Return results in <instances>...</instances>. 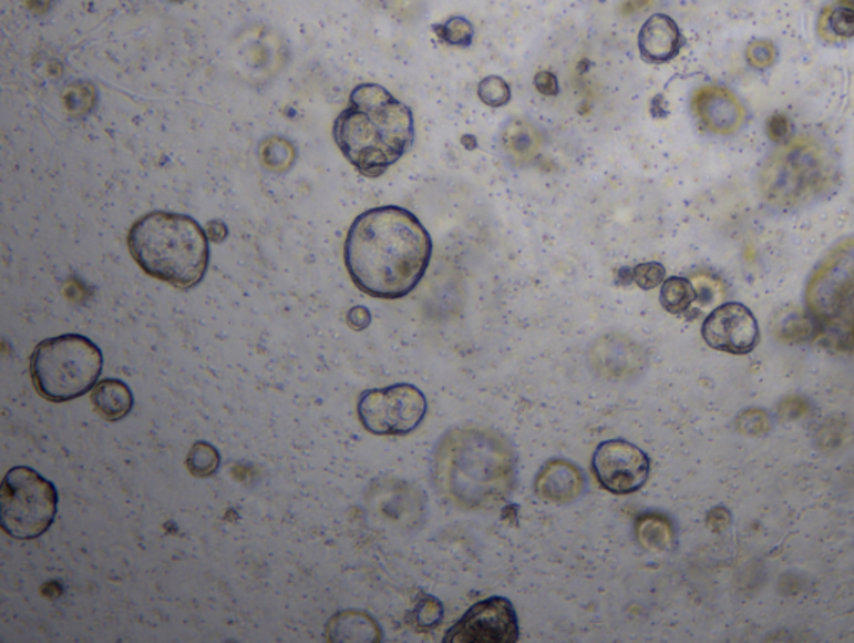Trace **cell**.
I'll list each match as a JSON object with an SVG mask.
<instances>
[{
    "mask_svg": "<svg viewBox=\"0 0 854 643\" xmlns=\"http://www.w3.org/2000/svg\"><path fill=\"white\" fill-rule=\"evenodd\" d=\"M433 257V239L421 221L399 206H381L356 217L346 237L344 263L366 295L401 299L414 292Z\"/></svg>",
    "mask_w": 854,
    "mask_h": 643,
    "instance_id": "1",
    "label": "cell"
},
{
    "mask_svg": "<svg viewBox=\"0 0 854 643\" xmlns=\"http://www.w3.org/2000/svg\"><path fill=\"white\" fill-rule=\"evenodd\" d=\"M414 118L404 102L379 84H361L332 125L342 156L362 176H382L414 143Z\"/></svg>",
    "mask_w": 854,
    "mask_h": 643,
    "instance_id": "2",
    "label": "cell"
},
{
    "mask_svg": "<svg viewBox=\"0 0 854 643\" xmlns=\"http://www.w3.org/2000/svg\"><path fill=\"white\" fill-rule=\"evenodd\" d=\"M516 455L491 430L451 431L438 447L434 477L438 487L460 507L490 508L507 497L514 484Z\"/></svg>",
    "mask_w": 854,
    "mask_h": 643,
    "instance_id": "3",
    "label": "cell"
},
{
    "mask_svg": "<svg viewBox=\"0 0 854 643\" xmlns=\"http://www.w3.org/2000/svg\"><path fill=\"white\" fill-rule=\"evenodd\" d=\"M127 246L142 272L174 288L199 285L209 266L206 229L186 214L153 211L132 224Z\"/></svg>",
    "mask_w": 854,
    "mask_h": 643,
    "instance_id": "4",
    "label": "cell"
},
{
    "mask_svg": "<svg viewBox=\"0 0 854 643\" xmlns=\"http://www.w3.org/2000/svg\"><path fill=\"white\" fill-rule=\"evenodd\" d=\"M102 368L101 348L82 335L44 339L31 356L34 388L52 404H68L94 390Z\"/></svg>",
    "mask_w": 854,
    "mask_h": 643,
    "instance_id": "5",
    "label": "cell"
},
{
    "mask_svg": "<svg viewBox=\"0 0 854 643\" xmlns=\"http://www.w3.org/2000/svg\"><path fill=\"white\" fill-rule=\"evenodd\" d=\"M54 483L29 467L9 470L0 488V525L16 540H35L49 532L58 514Z\"/></svg>",
    "mask_w": 854,
    "mask_h": 643,
    "instance_id": "6",
    "label": "cell"
},
{
    "mask_svg": "<svg viewBox=\"0 0 854 643\" xmlns=\"http://www.w3.org/2000/svg\"><path fill=\"white\" fill-rule=\"evenodd\" d=\"M830 171V157L820 144L796 140L768 161L761 174V187L770 203L798 206L826 187Z\"/></svg>",
    "mask_w": 854,
    "mask_h": 643,
    "instance_id": "7",
    "label": "cell"
},
{
    "mask_svg": "<svg viewBox=\"0 0 854 643\" xmlns=\"http://www.w3.org/2000/svg\"><path fill=\"white\" fill-rule=\"evenodd\" d=\"M807 305L824 328L854 338V239L834 247L814 272Z\"/></svg>",
    "mask_w": 854,
    "mask_h": 643,
    "instance_id": "8",
    "label": "cell"
},
{
    "mask_svg": "<svg viewBox=\"0 0 854 643\" xmlns=\"http://www.w3.org/2000/svg\"><path fill=\"white\" fill-rule=\"evenodd\" d=\"M425 411L428 401L424 395L408 382L366 391L358 404L362 427L379 437L411 433L424 420Z\"/></svg>",
    "mask_w": 854,
    "mask_h": 643,
    "instance_id": "9",
    "label": "cell"
},
{
    "mask_svg": "<svg viewBox=\"0 0 854 643\" xmlns=\"http://www.w3.org/2000/svg\"><path fill=\"white\" fill-rule=\"evenodd\" d=\"M517 640L516 610L504 596L481 600L444 636V642L457 643H511Z\"/></svg>",
    "mask_w": 854,
    "mask_h": 643,
    "instance_id": "10",
    "label": "cell"
},
{
    "mask_svg": "<svg viewBox=\"0 0 854 643\" xmlns=\"http://www.w3.org/2000/svg\"><path fill=\"white\" fill-rule=\"evenodd\" d=\"M649 457L626 440H608L596 448L593 470L603 488L615 494L641 490L649 478Z\"/></svg>",
    "mask_w": 854,
    "mask_h": 643,
    "instance_id": "11",
    "label": "cell"
},
{
    "mask_svg": "<svg viewBox=\"0 0 854 643\" xmlns=\"http://www.w3.org/2000/svg\"><path fill=\"white\" fill-rule=\"evenodd\" d=\"M706 345L730 355H748L760 343V326L750 308L741 303L718 306L702 323Z\"/></svg>",
    "mask_w": 854,
    "mask_h": 643,
    "instance_id": "12",
    "label": "cell"
},
{
    "mask_svg": "<svg viewBox=\"0 0 854 643\" xmlns=\"http://www.w3.org/2000/svg\"><path fill=\"white\" fill-rule=\"evenodd\" d=\"M638 45L646 62L666 64L678 58L685 45V38L675 19L666 14H655L642 24Z\"/></svg>",
    "mask_w": 854,
    "mask_h": 643,
    "instance_id": "13",
    "label": "cell"
},
{
    "mask_svg": "<svg viewBox=\"0 0 854 643\" xmlns=\"http://www.w3.org/2000/svg\"><path fill=\"white\" fill-rule=\"evenodd\" d=\"M694 104L702 124L714 133H734L744 119V109L727 89H702L696 95Z\"/></svg>",
    "mask_w": 854,
    "mask_h": 643,
    "instance_id": "14",
    "label": "cell"
},
{
    "mask_svg": "<svg viewBox=\"0 0 854 643\" xmlns=\"http://www.w3.org/2000/svg\"><path fill=\"white\" fill-rule=\"evenodd\" d=\"M91 401L99 417L107 421H119L131 414L134 395L121 379H102L94 386Z\"/></svg>",
    "mask_w": 854,
    "mask_h": 643,
    "instance_id": "15",
    "label": "cell"
},
{
    "mask_svg": "<svg viewBox=\"0 0 854 643\" xmlns=\"http://www.w3.org/2000/svg\"><path fill=\"white\" fill-rule=\"evenodd\" d=\"M583 477L578 468L563 461H553L544 468L537 480V491L547 500L567 501L578 497Z\"/></svg>",
    "mask_w": 854,
    "mask_h": 643,
    "instance_id": "16",
    "label": "cell"
},
{
    "mask_svg": "<svg viewBox=\"0 0 854 643\" xmlns=\"http://www.w3.org/2000/svg\"><path fill=\"white\" fill-rule=\"evenodd\" d=\"M329 640L332 642H375L381 640L378 623L364 612L346 610L332 616L328 625Z\"/></svg>",
    "mask_w": 854,
    "mask_h": 643,
    "instance_id": "17",
    "label": "cell"
},
{
    "mask_svg": "<svg viewBox=\"0 0 854 643\" xmlns=\"http://www.w3.org/2000/svg\"><path fill=\"white\" fill-rule=\"evenodd\" d=\"M696 299H698V293L689 279L675 276V278L665 279L661 285L659 302H661L662 308L671 315H682V313L688 312Z\"/></svg>",
    "mask_w": 854,
    "mask_h": 643,
    "instance_id": "18",
    "label": "cell"
},
{
    "mask_svg": "<svg viewBox=\"0 0 854 643\" xmlns=\"http://www.w3.org/2000/svg\"><path fill=\"white\" fill-rule=\"evenodd\" d=\"M220 455L217 448L206 441L193 445L186 458L187 470L197 478H209L219 470Z\"/></svg>",
    "mask_w": 854,
    "mask_h": 643,
    "instance_id": "19",
    "label": "cell"
},
{
    "mask_svg": "<svg viewBox=\"0 0 854 643\" xmlns=\"http://www.w3.org/2000/svg\"><path fill=\"white\" fill-rule=\"evenodd\" d=\"M434 32L451 48H470L473 44L474 28L467 19L451 18L444 24L434 25Z\"/></svg>",
    "mask_w": 854,
    "mask_h": 643,
    "instance_id": "20",
    "label": "cell"
},
{
    "mask_svg": "<svg viewBox=\"0 0 854 643\" xmlns=\"http://www.w3.org/2000/svg\"><path fill=\"white\" fill-rule=\"evenodd\" d=\"M823 25L833 38H854V8L836 6L824 12Z\"/></svg>",
    "mask_w": 854,
    "mask_h": 643,
    "instance_id": "21",
    "label": "cell"
},
{
    "mask_svg": "<svg viewBox=\"0 0 854 643\" xmlns=\"http://www.w3.org/2000/svg\"><path fill=\"white\" fill-rule=\"evenodd\" d=\"M477 95L490 108H503L511 101V88L500 75H490L477 85Z\"/></svg>",
    "mask_w": 854,
    "mask_h": 643,
    "instance_id": "22",
    "label": "cell"
},
{
    "mask_svg": "<svg viewBox=\"0 0 854 643\" xmlns=\"http://www.w3.org/2000/svg\"><path fill=\"white\" fill-rule=\"evenodd\" d=\"M631 279L636 286L648 292V289L658 288L665 283L666 268L661 263H641L631 269Z\"/></svg>",
    "mask_w": 854,
    "mask_h": 643,
    "instance_id": "23",
    "label": "cell"
},
{
    "mask_svg": "<svg viewBox=\"0 0 854 643\" xmlns=\"http://www.w3.org/2000/svg\"><path fill=\"white\" fill-rule=\"evenodd\" d=\"M748 62L753 68L766 69L776 61V48L768 41H757L748 48Z\"/></svg>",
    "mask_w": 854,
    "mask_h": 643,
    "instance_id": "24",
    "label": "cell"
},
{
    "mask_svg": "<svg viewBox=\"0 0 854 643\" xmlns=\"http://www.w3.org/2000/svg\"><path fill=\"white\" fill-rule=\"evenodd\" d=\"M443 619V606L438 600L428 599L419 606V623L422 626L438 625Z\"/></svg>",
    "mask_w": 854,
    "mask_h": 643,
    "instance_id": "25",
    "label": "cell"
},
{
    "mask_svg": "<svg viewBox=\"0 0 854 643\" xmlns=\"http://www.w3.org/2000/svg\"><path fill=\"white\" fill-rule=\"evenodd\" d=\"M534 85H536L537 92L543 95H557L559 94V84H557V78L549 71L537 72L534 78Z\"/></svg>",
    "mask_w": 854,
    "mask_h": 643,
    "instance_id": "26",
    "label": "cell"
},
{
    "mask_svg": "<svg viewBox=\"0 0 854 643\" xmlns=\"http://www.w3.org/2000/svg\"><path fill=\"white\" fill-rule=\"evenodd\" d=\"M348 325L356 331H362L371 325V313L364 306H356L348 313Z\"/></svg>",
    "mask_w": 854,
    "mask_h": 643,
    "instance_id": "27",
    "label": "cell"
},
{
    "mask_svg": "<svg viewBox=\"0 0 854 643\" xmlns=\"http://www.w3.org/2000/svg\"><path fill=\"white\" fill-rule=\"evenodd\" d=\"M768 131H770V136L773 137V140H786V137L790 136V122H788V119L783 118V115H773L770 124H768Z\"/></svg>",
    "mask_w": 854,
    "mask_h": 643,
    "instance_id": "28",
    "label": "cell"
}]
</instances>
